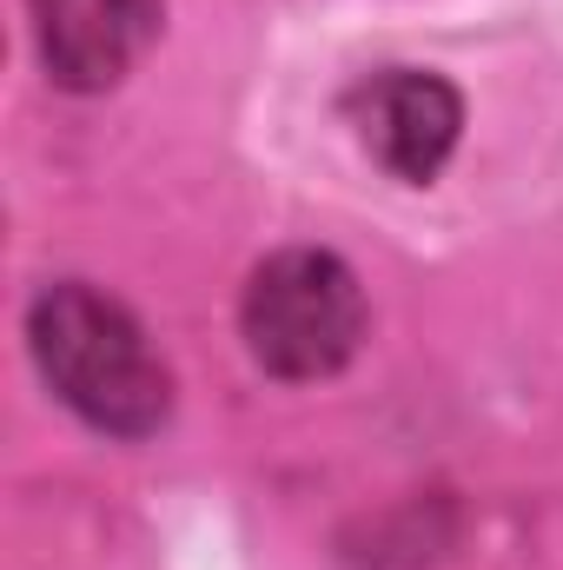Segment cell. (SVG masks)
<instances>
[{"label":"cell","mask_w":563,"mask_h":570,"mask_svg":"<svg viewBox=\"0 0 563 570\" xmlns=\"http://www.w3.org/2000/svg\"><path fill=\"white\" fill-rule=\"evenodd\" d=\"M33 358L47 385L87 419L93 431L113 438H146L172 412V379L166 358L152 352L146 325L93 285H47L27 318Z\"/></svg>","instance_id":"1"},{"label":"cell","mask_w":563,"mask_h":570,"mask_svg":"<svg viewBox=\"0 0 563 570\" xmlns=\"http://www.w3.org/2000/svg\"><path fill=\"white\" fill-rule=\"evenodd\" d=\"M345 107H352L365 153L412 186L437 179V166L451 159L457 127H464V100L437 73H412V67H385V73L358 80Z\"/></svg>","instance_id":"3"},{"label":"cell","mask_w":563,"mask_h":570,"mask_svg":"<svg viewBox=\"0 0 563 570\" xmlns=\"http://www.w3.org/2000/svg\"><path fill=\"white\" fill-rule=\"evenodd\" d=\"M246 345L273 379H332L365 338V292L332 253H279L246 285Z\"/></svg>","instance_id":"2"},{"label":"cell","mask_w":563,"mask_h":570,"mask_svg":"<svg viewBox=\"0 0 563 570\" xmlns=\"http://www.w3.org/2000/svg\"><path fill=\"white\" fill-rule=\"evenodd\" d=\"M33 33L67 94H100L152 47L159 0H33Z\"/></svg>","instance_id":"4"}]
</instances>
